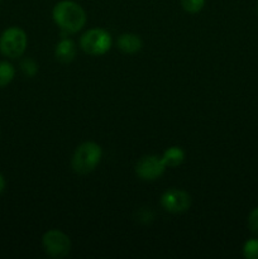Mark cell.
<instances>
[{
    "mask_svg": "<svg viewBox=\"0 0 258 259\" xmlns=\"http://www.w3.org/2000/svg\"><path fill=\"white\" fill-rule=\"evenodd\" d=\"M53 19L58 27L70 33L82 29L86 23V13L80 4L72 0H63L53 8Z\"/></svg>",
    "mask_w": 258,
    "mask_h": 259,
    "instance_id": "cell-1",
    "label": "cell"
},
{
    "mask_svg": "<svg viewBox=\"0 0 258 259\" xmlns=\"http://www.w3.org/2000/svg\"><path fill=\"white\" fill-rule=\"evenodd\" d=\"M101 148L94 142H85L76 148L72 157V168L76 174L88 175L96 168L101 159Z\"/></svg>",
    "mask_w": 258,
    "mask_h": 259,
    "instance_id": "cell-2",
    "label": "cell"
},
{
    "mask_svg": "<svg viewBox=\"0 0 258 259\" xmlns=\"http://www.w3.org/2000/svg\"><path fill=\"white\" fill-rule=\"evenodd\" d=\"M25 47H27V34L20 28H8L0 37V52L7 57H20L24 53Z\"/></svg>",
    "mask_w": 258,
    "mask_h": 259,
    "instance_id": "cell-3",
    "label": "cell"
},
{
    "mask_svg": "<svg viewBox=\"0 0 258 259\" xmlns=\"http://www.w3.org/2000/svg\"><path fill=\"white\" fill-rule=\"evenodd\" d=\"M80 45L83 52H86L88 55H105L111 47V37L106 30L100 29V28H94V29L88 30L81 37Z\"/></svg>",
    "mask_w": 258,
    "mask_h": 259,
    "instance_id": "cell-4",
    "label": "cell"
},
{
    "mask_svg": "<svg viewBox=\"0 0 258 259\" xmlns=\"http://www.w3.org/2000/svg\"><path fill=\"white\" fill-rule=\"evenodd\" d=\"M46 253L52 258H63L70 253L71 240L63 232L57 229L48 230L42 238Z\"/></svg>",
    "mask_w": 258,
    "mask_h": 259,
    "instance_id": "cell-5",
    "label": "cell"
},
{
    "mask_svg": "<svg viewBox=\"0 0 258 259\" xmlns=\"http://www.w3.org/2000/svg\"><path fill=\"white\" fill-rule=\"evenodd\" d=\"M161 205L166 211L179 214V212H184L189 209L191 205V197L182 190L172 189L162 195Z\"/></svg>",
    "mask_w": 258,
    "mask_h": 259,
    "instance_id": "cell-6",
    "label": "cell"
},
{
    "mask_svg": "<svg viewBox=\"0 0 258 259\" xmlns=\"http://www.w3.org/2000/svg\"><path fill=\"white\" fill-rule=\"evenodd\" d=\"M166 166L157 156H146L137 163L136 172L144 181H154L163 175Z\"/></svg>",
    "mask_w": 258,
    "mask_h": 259,
    "instance_id": "cell-7",
    "label": "cell"
},
{
    "mask_svg": "<svg viewBox=\"0 0 258 259\" xmlns=\"http://www.w3.org/2000/svg\"><path fill=\"white\" fill-rule=\"evenodd\" d=\"M55 56L60 62L70 63L76 56V46L71 39H62L57 43Z\"/></svg>",
    "mask_w": 258,
    "mask_h": 259,
    "instance_id": "cell-8",
    "label": "cell"
},
{
    "mask_svg": "<svg viewBox=\"0 0 258 259\" xmlns=\"http://www.w3.org/2000/svg\"><path fill=\"white\" fill-rule=\"evenodd\" d=\"M118 47L123 51L124 53H137L142 48V39L137 34L132 33H124L119 37Z\"/></svg>",
    "mask_w": 258,
    "mask_h": 259,
    "instance_id": "cell-9",
    "label": "cell"
},
{
    "mask_svg": "<svg viewBox=\"0 0 258 259\" xmlns=\"http://www.w3.org/2000/svg\"><path fill=\"white\" fill-rule=\"evenodd\" d=\"M161 158L166 167H177L184 162L185 152L180 147H171L164 151Z\"/></svg>",
    "mask_w": 258,
    "mask_h": 259,
    "instance_id": "cell-10",
    "label": "cell"
},
{
    "mask_svg": "<svg viewBox=\"0 0 258 259\" xmlns=\"http://www.w3.org/2000/svg\"><path fill=\"white\" fill-rule=\"evenodd\" d=\"M14 67H13L9 62L2 61V62H0V88L7 86L8 83L12 82V80L14 78Z\"/></svg>",
    "mask_w": 258,
    "mask_h": 259,
    "instance_id": "cell-11",
    "label": "cell"
},
{
    "mask_svg": "<svg viewBox=\"0 0 258 259\" xmlns=\"http://www.w3.org/2000/svg\"><path fill=\"white\" fill-rule=\"evenodd\" d=\"M243 254L248 259H258V239H250L243 247Z\"/></svg>",
    "mask_w": 258,
    "mask_h": 259,
    "instance_id": "cell-12",
    "label": "cell"
},
{
    "mask_svg": "<svg viewBox=\"0 0 258 259\" xmlns=\"http://www.w3.org/2000/svg\"><path fill=\"white\" fill-rule=\"evenodd\" d=\"M182 8L189 13H199L204 8L205 0H180Z\"/></svg>",
    "mask_w": 258,
    "mask_h": 259,
    "instance_id": "cell-13",
    "label": "cell"
},
{
    "mask_svg": "<svg viewBox=\"0 0 258 259\" xmlns=\"http://www.w3.org/2000/svg\"><path fill=\"white\" fill-rule=\"evenodd\" d=\"M20 67H22L23 72L27 76H34L38 71V66L32 58H25L22 63H20Z\"/></svg>",
    "mask_w": 258,
    "mask_h": 259,
    "instance_id": "cell-14",
    "label": "cell"
},
{
    "mask_svg": "<svg viewBox=\"0 0 258 259\" xmlns=\"http://www.w3.org/2000/svg\"><path fill=\"white\" fill-rule=\"evenodd\" d=\"M248 227L250 232L258 235V207L253 210L248 217Z\"/></svg>",
    "mask_w": 258,
    "mask_h": 259,
    "instance_id": "cell-15",
    "label": "cell"
},
{
    "mask_svg": "<svg viewBox=\"0 0 258 259\" xmlns=\"http://www.w3.org/2000/svg\"><path fill=\"white\" fill-rule=\"evenodd\" d=\"M4 189H5V180H4V177L0 175V194L4 191Z\"/></svg>",
    "mask_w": 258,
    "mask_h": 259,
    "instance_id": "cell-16",
    "label": "cell"
}]
</instances>
